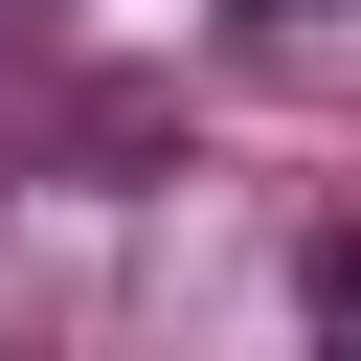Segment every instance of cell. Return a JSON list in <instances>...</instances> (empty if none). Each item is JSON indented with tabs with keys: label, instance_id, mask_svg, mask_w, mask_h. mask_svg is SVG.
Masks as SVG:
<instances>
[{
	"label": "cell",
	"instance_id": "cell-1",
	"mask_svg": "<svg viewBox=\"0 0 361 361\" xmlns=\"http://www.w3.org/2000/svg\"><path fill=\"white\" fill-rule=\"evenodd\" d=\"M316 338L361 361V226H316Z\"/></svg>",
	"mask_w": 361,
	"mask_h": 361
}]
</instances>
